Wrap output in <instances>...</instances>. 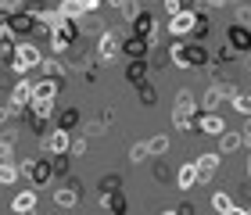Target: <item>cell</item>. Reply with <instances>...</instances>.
Here are the masks:
<instances>
[{"label": "cell", "mask_w": 251, "mask_h": 215, "mask_svg": "<svg viewBox=\"0 0 251 215\" xmlns=\"http://www.w3.org/2000/svg\"><path fill=\"white\" fill-rule=\"evenodd\" d=\"M169 61L179 72H198V69H212V54L204 47V40H173L169 43Z\"/></svg>", "instance_id": "obj_1"}, {"label": "cell", "mask_w": 251, "mask_h": 215, "mask_svg": "<svg viewBox=\"0 0 251 215\" xmlns=\"http://www.w3.org/2000/svg\"><path fill=\"white\" fill-rule=\"evenodd\" d=\"M40 65H43V50H40L29 36L18 40V47H15V54H11L7 69L15 72V75H25V72H32V69H40Z\"/></svg>", "instance_id": "obj_2"}, {"label": "cell", "mask_w": 251, "mask_h": 215, "mask_svg": "<svg viewBox=\"0 0 251 215\" xmlns=\"http://www.w3.org/2000/svg\"><path fill=\"white\" fill-rule=\"evenodd\" d=\"M198 22H201V11L198 7H179L176 15L165 18V29H169V36H173V40H187V36H194Z\"/></svg>", "instance_id": "obj_3"}, {"label": "cell", "mask_w": 251, "mask_h": 215, "mask_svg": "<svg viewBox=\"0 0 251 215\" xmlns=\"http://www.w3.org/2000/svg\"><path fill=\"white\" fill-rule=\"evenodd\" d=\"M58 176L54 172V162L50 158H25L22 162V179H29V187H50V179Z\"/></svg>", "instance_id": "obj_4"}, {"label": "cell", "mask_w": 251, "mask_h": 215, "mask_svg": "<svg viewBox=\"0 0 251 215\" xmlns=\"http://www.w3.org/2000/svg\"><path fill=\"white\" fill-rule=\"evenodd\" d=\"M75 43H79V22H75V18H65L61 25L50 29V50H54V54L72 50Z\"/></svg>", "instance_id": "obj_5"}, {"label": "cell", "mask_w": 251, "mask_h": 215, "mask_svg": "<svg viewBox=\"0 0 251 215\" xmlns=\"http://www.w3.org/2000/svg\"><path fill=\"white\" fill-rule=\"evenodd\" d=\"M94 54H97L100 65H111V61L122 54V36H119L115 29H104V32L97 36V43H94Z\"/></svg>", "instance_id": "obj_6"}, {"label": "cell", "mask_w": 251, "mask_h": 215, "mask_svg": "<svg viewBox=\"0 0 251 215\" xmlns=\"http://www.w3.org/2000/svg\"><path fill=\"white\" fill-rule=\"evenodd\" d=\"M198 111H201V100H176V104H173V129H179V133H194Z\"/></svg>", "instance_id": "obj_7"}, {"label": "cell", "mask_w": 251, "mask_h": 215, "mask_svg": "<svg viewBox=\"0 0 251 215\" xmlns=\"http://www.w3.org/2000/svg\"><path fill=\"white\" fill-rule=\"evenodd\" d=\"M104 4V0H61V15L65 18H75V22H83L86 15H97V7Z\"/></svg>", "instance_id": "obj_8"}, {"label": "cell", "mask_w": 251, "mask_h": 215, "mask_svg": "<svg viewBox=\"0 0 251 215\" xmlns=\"http://www.w3.org/2000/svg\"><path fill=\"white\" fill-rule=\"evenodd\" d=\"M129 29H133V32H140V36H147L151 43H158V36H162V22H158L151 11H140V15L129 22Z\"/></svg>", "instance_id": "obj_9"}, {"label": "cell", "mask_w": 251, "mask_h": 215, "mask_svg": "<svg viewBox=\"0 0 251 215\" xmlns=\"http://www.w3.org/2000/svg\"><path fill=\"white\" fill-rule=\"evenodd\" d=\"M226 122L219 111H198V122H194V133H204V137H223Z\"/></svg>", "instance_id": "obj_10"}, {"label": "cell", "mask_w": 251, "mask_h": 215, "mask_svg": "<svg viewBox=\"0 0 251 215\" xmlns=\"http://www.w3.org/2000/svg\"><path fill=\"white\" fill-rule=\"evenodd\" d=\"M219 162H223V151H204L194 158V165H198V183H208V179L219 172Z\"/></svg>", "instance_id": "obj_11"}, {"label": "cell", "mask_w": 251, "mask_h": 215, "mask_svg": "<svg viewBox=\"0 0 251 215\" xmlns=\"http://www.w3.org/2000/svg\"><path fill=\"white\" fill-rule=\"evenodd\" d=\"M43 151L47 154H68L72 151V129H50L47 133V140H43Z\"/></svg>", "instance_id": "obj_12"}, {"label": "cell", "mask_w": 251, "mask_h": 215, "mask_svg": "<svg viewBox=\"0 0 251 215\" xmlns=\"http://www.w3.org/2000/svg\"><path fill=\"white\" fill-rule=\"evenodd\" d=\"M226 43H230L237 54H251V29H248V25H241V22L226 25Z\"/></svg>", "instance_id": "obj_13"}, {"label": "cell", "mask_w": 251, "mask_h": 215, "mask_svg": "<svg viewBox=\"0 0 251 215\" xmlns=\"http://www.w3.org/2000/svg\"><path fill=\"white\" fill-rule=\"evenodd\" d=\"M7 25L15 29L22 40H25V36H32V32L40 29V25H36V15H32V7H29V11L22 7V11H15V15H7Z\"/></svg>", "instance_id": "obj_14"}, {"label": "cell", "mask_w": 251, "mask_h": 215, "mask_svg": "<svg viewBox=\"0 0 251 215\" xmlns=\"http://www.w3.org/2000/svg\"><path fill=\"white\" fill-rule=\"evenodd\" d=\"M151 50H154V43L147 36H140V32H133V29H129V36L122 40V54H129V58H147Z\"/></svg>", "instance_id": "obj_15"}, {"label": "cell", "mask_w": 251, "mask_h": 215, "mask_svg": "<svg viewBox=\"0 0 251 215\" xmlns=\"http://www.w3.org/2000/svg\"><path fill=\"white\" fill-rule=\"evenodd\" d=\"M58 94H61V79L54 75H40L32 83V100H58Z\"/></svg>", "instance_id": "obj_16"}, {"label": "cell", "mask_w": 251, "mask_h": 215, "mask_svg": "<svg viewBox=\"0 0 251 215\" xmlns=\"http://www.w3.org/2000/svg\"><path fill=\"white\" fill-rule=\"evenodd\" d=\"M36 205H40V190H36V187L18 190V194L11 197V212H15V215H29V212H36Z\"/></svg>", "instance_id": "obj_17"}, {"label": "cell", "mask_w": 251, "mask_h": 215, "mask_svg": "<svg viewBox=\"0 0 251 215\" xmlns=\"http://www.w3.org/2000/svg\"><path fill=\"white\" fill-rule=\"evenodd\" d=\"M11 104H15L18 111H25L29 104H32V79H25V75H18V83L11 86Z\"/></svg>", "instance_id": "obj_18"}, {"label": "cell", "mask_w": 251, "mask_h": 215, "mask_svg": "<svg viewBox=\"0 0 251 215\" xmlns=\"http://www.w3.org/2000/svg\"><path fill=\"white\" fill-rule=\"evenodd\" d=\"M18 40H22L18 32L11 29L7 22H0V61H4V65L11 61V54H15V47H18Z\"/></svg>", "instance_id": "obj_19"}, {"label": "cell", "mask_w": 251, "mask_h": 215, "mask_svg": "<svg viewBox=\"0 0 251 215\" xmlns=\"http://www.w3.org/2000/svg\"><path fill=\"white\" fill-rule=\"evenodd\" d=\"M54 205H58V208H75V205H79V187H75V183L54 187Z\"/></svg>", "instance_id": "obj_20"}, {"label": "cell", "mask_w": 251, "mask_h": 215, "mask_svg": "<svg viewBox=\"0 0 251 215\" xmlns=\"http://www.w3.org/2000/svg\"><path fill=\"white\" fill-rule=\"evenodd\" d=\"M32 15H36V25H40V29H47V32H50L54 25H61V22H65L61 7H36Z\"/></svg>", "instance_id": "obj_21"}, {"label": "cell", "mask_w": 251, "mask_h": 215, "mask_svg": "<svg viewBox=\"0 0 251 215\" xmlns=\"http://www.w3.org/2000/svg\"><path fill=\"white\" fill-rule=\"evenodd\" d=\"M173 179H176V187H179V190H194V187H198V165H194V162L179 165Z\"/></svg>", "instance_id": "obj_22"}, {"label": "cell", "mask_w": 251, "mask_h": 215, "mask_svg": "<svg viewBox=\"0 0 251 215\" xmlns=\"http://www.w3.org/2000/svg\"><path fill=\"white\" fill-rule=\"evenodd\" d=\"M212 208L219 215H241V208H237V197H230L226 190H215L212 194Z\"/></svg>", "instance_id": "obj_23"}, {"label": "cell", "mask_w": 251, "mask_h": 215, "mask_svg": "<svg viewBox=\"0 0 251 215\" xmlns=\"http://www.w3.org/2000/svg\"><path fill=\"white\" fill-rule=\"evenodd\" d=\"M241 147H248V143H244V133L223 129V137H219V151H223V154H237Z\"/></svg>", "instance_id": "obj_24"}, {"label": "cell", "mask_w": 251, "mask_h": 215, "mask_svg": "<svg viewBox=\"0 0 251 215\" xmlns=\"http://www.w3.org/2000/svg\"><path fill=\"white\" fill-rule=\"evenodd\" d=\"M223 100H226V90L212 83V86H208V90L201 94V111H215V108L223 104Z\"/></svg>", "instance_id": "obj_25"}, {"label": "cell", "mask_w": 251, "mask_h": 215, "mask_svg": "<svg viewBox=\"0 0 251 215\" xmlns=\"http://www.w3.org/2000/svg\"><path fill=\"white\" fill-rule=\"evenodd\" d=\"M126 79H129L133 86L147 83V58H129V69H126Z\"/></svg>", "instance_id": "obj_26"}, {"label": "cell", "mask_w": 251, "mask_h": 215, "mask_svg": "<svg viewBox=\"0 0 251 215\" xmlns=\"http://www.w3.org/2000/svg\"><path fill=\"white\" fill-rule=\"evenodd\" d=\"M18 179H22V165H15L11 158H7V162H0V187H15Z\"/></svg>", "instance_id": "obj_27"}, {"label": "cell", "mask_w": 251, "mask_h": 215, "mask_svg": "<svg viewBox=\"0 0 251 215\" xmlns=\"http://www.w3.org/2000/svg\"><path fill=\"white\" fill-rule=\"evenodd\" d=\"M100 208L104 212H126L129 205H126V197L119 194V190H108V194H100Z\"/></svg>", "instance_id": "obj_28"}, {"label": "cell", "mask_w": 251, "mask_h": 215, "mask_svg": "<svg viewBox=\"0 0 251 215\" xmlns=\"http://www.w3.org/2000/svg\"><path fill=\"white\" fill-rule=\"evenodd\" d=\"M147 147H151V158H165V154H169V147H173V140H169L165 133H158V137L147 140Z\"/></svg>", "instance_id": "obj_29"}, {"label": "cell", "mask_w": 251, "mask_h": 215, "mask_svg": "<svg viewBox=\"0 0 251 215\" xmlns=\"http://www.w3.org/2000/svg\"><path fill=\"white\" fill-rule=\"evenodd\" d=\"M25 111H29V119H50L54 115V100H32Z\"/></svg>", "instance_id": "obj_30"}, {"label": "cell", "mask_w": 251, "mask_h": 215, "mask_svg": "<svg viewBox=\"0 0 251 215\" xmlns=\"http://www.w3.org/2000/svg\"><path fill=\"white\" fill-rule=\"evenodd\" d=\"M147 158H151V147H147V140H136V143L129 147V162H133V165H144Z\"/></svg>", "instance_id": "obj_31"}, {"label": "cell", "mask_w": 251, "mask_h": 215, "mask_svg": "<svg viewBox=\"0 0 251 215\" xmlns=\"http://www.w3.org/2000/svg\"><path fill=\"white\" fill-rule=\"evenodd\" d=\"M7 158H15V133L11 129L0 133V162H7Z\"/></svg>", "instance_id": "obj_32"}, {"label": "cell", "mask_w": 251, "mask_h": 215, "mask_svg": "<svg viewBox=\"0 0 251 215\" xmlns=\"http://www.w3.org/2000/svg\"><path fill=\"white\" fill-rule=\"evenodd\" d=\"M230 108L237 111V115H251V94H241V90H237V94L230 97Z\"/></svg>", "instance_id": "obj_33"}, {"label": "cell", "mask_w": 251, "mask_h": 215, "mask_svg": "<svg viewBox=\"0 0 251 215\" xmlns=\"http://www.w3.org/2000/svg\"><path fill=\"white\" fill-rule=\"evenodd\" d=\"M43 75H54V79H65V61L61 58H43Z\"/></svg>", "instance_id": "obj_34"}, {"label": "cell", "mask_w": 251, "mask_h": 215, "mask_svg": "<svg viewBox=\"0 0 251 215\" xmlns=\"http://www.w3.org/2000/svg\"><path fill=\"white\" fill-rule=\"evenodd\" d=\"M136 94H140V104H147V108H154V100H158V94H154V86H151V83H140V86H136Z\"/></svg>", "instance_id": "obj_35"}, {"label": "cell", "mask_w": 251, "mask_h": 215, "mask_svg": "<svg viewBox=\"0 0 251 215\" xmlns=\"http://www.w3.org/2000/svg\"><path fill=\"white\" fill-rule=\"evenodd\" d=\"M58 126H61V129H75V126H79V111H75V108H68L65 115L58 119Z\"/></svg>", "instance_id": "obj_36"}, {"label": "cell", "mask_w": 251, "mask_h": 215, "mask_svg": "<svg viewBox=\"0 0 251 215\" xmlns=\"http://www.w3.org/2000/svg\"><path fill=\"white\" fill-rule=\"evenodd\" d=\"M18 115H22V111H18V108H15V104L7 100V104L0 108V126H4V122H11V119H18Z\"/></svg>", "instance_id": "obj_37"}, {"label": "cell", "mask_w": 251, "mask_h": 215, "mask_svg": "<svg viewBox=\"0 0 251 215\" xmlns=\"http://www.w3.org/2000/svg\"><path fill=\"white\" fill-rule=\"evenodd\" d=\"M233 58H237V50L230 47V43H223V47L215 50V58H212V61H233Z\"/></svg>", "instance_id": "obj_38"}, {"label": "cell", "mask_w": 251, "mask_h": 215, "mask_svg": "<svg viewBox=\"0 0 251 215\" xmlns=\"http://www.w3.org/2000/svg\"><path fill=\"white\" fill-rule=\"evenodd\" d=\"M237 22L251 29V4H237Z\"/></svg>", "instance_id": "obj_39"}, {"label": "cell", "mask_w": 251, "mask_h": 215, "mask_svg": "<svg viewBox=\"0 0 251 215\" xmlns=\"http://www.w3.org/2000/svg\"><path fill=\"white\" fill-rule=\"evenodd\" d=\"M86 147H90V137H79V140H72V151L68 154H86Z\"/></svg>", "instance_id": "obj_40"}, {"label": "cell", "mask_w": 251, "mask_h": 215, "mask_svg": "<svg viewBox=\"0 0 251 215\" xmlns=\"http://www.w3.org/2000/svg\"><path fill=\"white\" fill-rule=\"evenodd\" d=\"M162 7H165V18H169V15H176L179 7H187V4L183 0H162Z\"/></svg>", "instance_id": "obj_41"}, {"label": "cell", "mask_w": 251, "mask_h": 215, "mask_svg": "<svg viewBox=\"0 0 251 215\" xmlns=\"http://www.w3.org/2000/svg\"><path fill=\"white\" fill-rule=\"evenodd\" d=\"M198 4H201V7H208V11H219V7L230 4V0H198Z\"/></svg>", "instance_id": "obj_42"}, {"label": "cell", "mask_w": 251, "mask_h": 215, "mask_svg": "<svg viewBox=\"0 0 251 215\" xmlns=\"http://www.w3.org/2000/svg\"><path fill=\"white\" fill-rule=\"evenodd\" d=\"M104 4H108V7H115V11H122L126 4H129V0H104Z\"/></svg>", "instance_id": "obj_43"}, {"label": "cell", "mask_w": 251, "mask_h": 215, "mask_svg": "<svg viewBox=\"0 0 251 215\" xmlns=\"http://www.w3.org/2000/svg\"><path fill=\"white\" fill-rule=\"evenodd\" d=\"M25 7H32V11H36V7H40V0H25Z\"/></svg>", "instance_id": "obj_44"}, {"label": "cell", "mask_w": 251, "mask_h": 215, "mask_svg": "<svg viewBox=\"0 0 251 215\" xmlns=\"http://www.w3.org/2000/svg\"><path fill=\"white\" fill-rule=\"evenodd\" d=\"M244 168H248V179H251V154H248V165H244Z\"/></svg>", "instance_id": "obj_45"}, {"label": "cell", "mask_w": 251, "mask_h": 215, "mask_svg": "<svg viewBox=\"0 0 251 215\" xmlns=\"http://www.w3.org/2000/svg\"><path fill=\"white\" fill-rule=\"evenodd\" d=\"M233 4H244V0H233Z\"/></svg>", "instance_id": "obj_46"}, {"label": "cell", "mask_w": 251, "mask_h": 215, "mask_svg": "<svg viewBox=\"0 0 251 215\" xmlns=\"http://www.w3.org/2000/svg\"><path fill=\"white\" fill-rule=\"evenodd\" d=\"M151 4H154V0H151Z\"/></svg>", "instance_id": "obj_47"}, {"label": "cell", "mask_w": 251, "mask_h": 215, "mask_svg": "<svg viewBox=\"0 0 251 215\" xmlns=\"http://www.w3.org/2000/svg\"><path fill=\"white\" fill-rule=\"evenodd\" d=\"M0 65H4V61H0Z\"/></svg>", "instance_id": "obj_48"}]
</instances>
